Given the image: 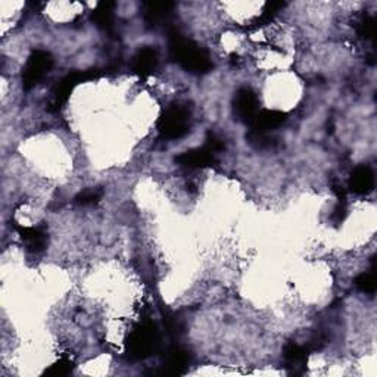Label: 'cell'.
Wrapping results in <instances>:
<instances>
[{"label":"cell","instance_id":"1","mask_svg":"<svg viewBox=\"0 0 377 377\" xmlns=\"http://www.w3.org/2000/svg\"><path fill=\"white\" fill-rule=\"evenodd\" d=\"M170 52L171 57L189 73L205 74L212 68L208 52L178 33L171 34Z\"/></svg>","mask_w":377,"mask_h":377},{"label":"cell","instance_id":"2","mask_svg":"<svg viewBox=\"0 0 377 377\" xmlns=\"http://www.w3.org/2000/svg\"><path fill=\"white\" fill-rule=\"evenodd\" d=\"M158 130L163 139L175 140L185 137L190 130V112L186 106L171 105L158 121Z\"/></svg>","mask_w":377,"mask_h":377},{"label":"cell","instance_id":"3","mask_svg":"<svg viewBox=\"0 0 377 377\" xmlns=\"http://www.w3.org/2000/svg\"><path fill=\"white\" fill-rule=\"evenodd\" d=\"M159 342V336L156 327L152 323H141L134 330H132L129 340H127V349L132 356L143 360L156 351Z\"/></svg>","mask_w":377,"mask_h":377},{"label":"cell","instance_id":"4","mask_svg":"<svg viewBox=\"0 0 377 377\" xmlns=\"http://www.w3.org/2000/svg\"><path fill=\"white\" fill-rule=\"evenodd\" d=\"M53 66V58L46 50H34L23 71V86L27 91L40 83Z\"/></svg>","mask_w":377,"mask_h":377},{"label":"cell","instance_id":"5","mask_svg":"<svg viewBox=\"0 0 377 377\" xmlns=\"http://www.w3.org/2000/svg\"><path fill=\"white\" fill-rule=\"evenodd\" d=\"M95 77H96V73H88V71H84V73H71V74L65 76L64 79H61L52 91V99H50V105H49V106H52L50 110L58 111L59 108L68 100L69 95L73 93V91L80 83L95 79Z\"/></svg>","mask_w":377,"mask_h":377},{"label":"cell","instance_id":"6","mask_svg":"<svg viewBox=\"0 0 377 377\" xmlns=\"http://www.w3.org/2000/svg\"><path fill=\"white\" fill-rule=\"evenodd\" d=\"M233 110L238 120L250 124L260 112V99L253 88H240L233 99Z\"/></svg>","mask_w":377,"mask_h":377},{"label":"cell","instance_id":"7","mask_svg":"<svg viewBox=\"0 0 377 377\" xmlns=\"http://www.w3.org/2000/svg\"><path fill=\"white\" fill-rule=\"evenodd\" d=\"M175 163L187 170H199V168L212 167L215 163H217V155L211 152L207 146L196 148L178 155L175 158Z\"/></svg>","mask_w":377,"mask_h":377},{"label":"cell","instance_id":"8","mask_svg":"<svg viewBox=\"0 0 377 377\" xmlns=\"http://www.w3.org/2000/svg\"><path fill=\"white\" fill-rule=\"evenodd\" d=\"M18 235L23 239L28 253L40 254L47 246V233L42 227H25V226H15Z\"/></svg>","mask_w":377,"mask_h":377},{"label":"cell","instance_id":"9","mask_svg":"<svg viewBox=\"0 0 377 377\" xmlns=\"http://www.w3.org/2000/svg\"><path fill=\"white\" fill-rule=\"evenodd\" d=\"M348 189L355 195H369L374 189V173L369 166H358L351 177Z\"/></svg>","mask_w":377,"mask_h":377},{"label":"cell","instance_id":"10","mask_svg":"<svg viewBox=\"0 0 377 377\" xmlns=\"http://www.w3.org/2000/svg\"><path fill=\"white\" fill-rule=\"evenodd\" d=\"M287 115L282 111L277 110H264L260 111L255 120L250 122V130L255 132H262V133H270L286 122Z\"/></svg>","mask_w":377,"mask_h":377},{"label":"cell","instance_id":"11","mask_svg":"<svg viewBox=\"0 0 377 377\" xmlns=\"http://www.w3.org/2000/svg\"><path fill=\"white\" fill-rule=\"evenodd\" d=\"M158 53L153 47H141L133 59L134 73L140 77H148L156 69Z\"/></svg>","mask_w":377,"mask_h":377},{"label":"cell","instance_id":"12","mask_svg":"<svg viewBox=\"0 0 377 377\" xmlns=\"http://www.w3.org/2000/svg\"><path fill=\"white\" fill-rule=\"evenodd\" d=\"M283 356L287 367H291L294 373H302L308 361V349L296 342H289L283 349Z\"/></svg>","mask_w":377,"mask_h":377},{"label":"cell","instance_id":"13","mask_svg":"<svg viewBox=\"0 0 377 377\" xmlns=\"http://www.w3.org/2000/svg\"><path fill=\"white\" fill-rule=\"evenodd\" d=\"M190 358L187 351L174 347L166 355V371L170 374H183L189 367Z\"/></svg>","mask_w":377,"mask_h":377},{"label":"cell","instance_id":"14","mask_svg":"<svg viewBox=\"0 0 377 377\" xmlns=\"http://www.w3.org/2000/svg\"><path fill=\"white\" fill-rule=\"evenodd\" d=\"M174 5L173 4H149L148 11H146V20L148 23L158 25L164 24L168 21V18L171 16Z\"/></svg>","mask_w":377,"mask_h":377},{"label":"cell","instance_id":"15","mask_svg":"<svg viewBox=\"0 0 377 377\" xmlns=\"http://www.w3.org/2000/svg\"><path fill=\"white\" fill-rule=\"evenodd\" d=\"M93 21L103 30L111 28L114 23V4H100L93 12Z\"/></svg>","mask_w":377,"mask_h":377},{"label":"cell","instance_id":"16","mask_svg":"<svg viewBox=\"0 0 377 377\" xmlns=\"http://www.w3.org/2000/svg\"><path fill=\"white\" fill-rule=\"evenodd\" d=\"M103 196L102 189L99 187H88L81 190L76 197H74V204L79 207H91L96 205Z\"/></svg>","mask_w":377,"mask_h":377},{"label":"cell","instance_id":"17","mask_svg":"<svg viewBox=\"0 0 377 377\" xmlns=\"http://www.w3.org/2000/svg\"><path fill=\"white\" fill-rule=\"evenodd\" d=\"M358 37H361L363 40H371L374 35V21L373 18L369 15H361L358 18L356 25H355Z\"/></svg>","mask_w":377,"mask_h":377},{"label":"cell","instance_id":"18","mask_svg":"<svg viewBox=\"0 0 377 377\" xmlns=\"http://www.w3.org/2000/svg\"><path fill=\"white\" fill-rule=\"evenodd\" d=\"M73 366L74 364H73V360H71V358L62 356V358H59V360L55 364L50 366L45 373L47 376L62 377V376H66V374H69L71 371H73Z\"/></svg>","mask_w":377,"mask_h":377},{"label":"cell","instance_id":"19","mask_svg":"<svg viewBox=\"0 0 377 377\" xmlns=\"http://www.w3.org/2000/svg\"><path fill=\"white\" fill-rule=\"evenodd\" d=\"M355 286L364 294H374L376 292V279L374 273H363L355 279Z\"/></svg>","mask_w":377,"mask_h":377}]
</instances>
